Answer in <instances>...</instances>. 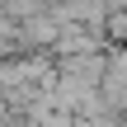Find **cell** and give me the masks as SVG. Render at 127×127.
<instances>
[{
  "label": "cell",
  "instance_id": "obj_1",
  "mask_svg": "<svg viewBox=\"0 0 127 127\" xmlns=\"http://www.w3.org/2000/svg\"><path fill=\"white\" fill-rule=\"evenodd\" d=\"M104 33H108V38H113L118 47H127V9H113V14H108Z\"/></svg>",
  "mask_w": 127,
  "mask_h": 127
}]
</instances>
